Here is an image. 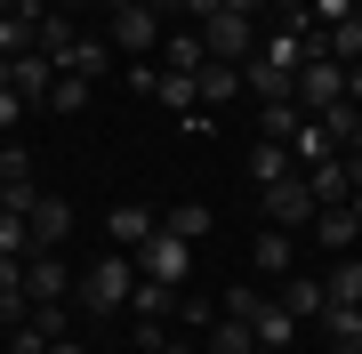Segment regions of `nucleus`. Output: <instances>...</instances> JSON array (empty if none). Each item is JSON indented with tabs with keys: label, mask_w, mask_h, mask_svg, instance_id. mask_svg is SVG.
Listing matches in <instances>:
<instances>
[{
	"label": "nucleus",
	"mask_w": 362,
	"mask_h": 354,
	"mask_svg": "<svg viewBox=\"0 0 362 354\" xmlns=\"http://www.w3.org/2000/svg\"><path fill=\"white\" fill-rule=\"evenodd\" d=\"M129 282H137L129 249H105V258L81 266V306H89V314H121V306H129Z\"/></svg>",
	"instance_id": "1"
},
{
	"label": "nucleus",
	"mask_w": 362,
	"mask_h": 354,
	"mask_svg": "<svg viewBox=\"0 0 362 354\" xmlns=\"http://www.w3.org/2000/svg\"><path fill=\"white\" fill-rule=\"evenodd\" d=\"M202 49L218 57V65H250V57H258V16H233V8H209L202 16Z\"/></svg>",
	"instance_id": "2"
},
{
	"label": "nucleus",
	"mask_w": 362,
	"mask_h": 354,
	"mask_svg": "<svg viewBox=\"0 0 362 354\" xmlns=\"http://www.w3.org/2000/svg\"><path fill=\"white\" fill-rule=\"evenodd\" d=\"M129 266H137L145 282H169V290H185V274H194V242H177V234H161V225H153V234H145V242L129 249Z\"/></svg>",
	"instance_id": "3"
},
{
	"label": "nucleus",
	"mask_w": 362,
	"mask_h": 354,
	"mask_svg": "<svg viewBox=\"0 0 362 354\" xmlns=\"http://www.w3.org/2000/svg\"><path fill=\"white\" fill-rule=\"evenodd\" d=\"M105 8H113V25H105V40H113V49H129V57H145V49H161V16L145 8V0H105Z\"/></svg>",
	"instance_id": "4"
},
{
	"label": "nucleus",
	"mask_w": 362,
	"mask_h": 354,
	"mask_svg": "<svg viewBox=\"0 0 362 354\" xmlns=\"http://www.w3.org/2000/svg\"><path fill=\"white\" fill-rule=\"evenodd\" d=\"M290 97L306 113H322V105H338V97H346V65H330V57H306V65L290 73Z\"/></svg>",
	"instance_id": "5"
},
{
	"label": "nucleus",
	"mask_w": 362,
	"mask_h": 354,
	"mask_svg": "<svg viewBox=\"0 0 362 354\" xmlns=\"http://www.w3.org/2000/svg\"><path fill=\"white\" fill-rule=\"evenodd\" d=\"M258 201H266V225H282V234L314 225V194H306V177H274V185H258Z\"/></svg>",
	"instance_id": "6"
},
{
	"label": "nucleus",
	"mask_w": 362,
	"mask_h": 354,
	"mask_svg": "<svg viewBox=\"0 0 362 354\" xmlns=\"http://www.w3.org/2000/svg\"><path fill=\"white\" fill-rule=\"evenodd\" d=\"M0 81H8L25 105H49V81H57V65L40 49H25V57H0Z\"/></svg>",
	"instance_id": "7"
},
{
	"label": "nucleus",
	"mask_w": 362,
	"mask_h": 354,
	"mask_svg": "<svg viewBox=\"0 0 362 354\" xmlns=\"http://www.w3.org/2000/svg\"><path fill=\"white\" fill-rule=\"evenodd\" d=\"M274 306H282L290 322H322V314H330L322 274H298V266H290V274H282V290H274Z\"/></svg>",
	"instance_id": "8"
},
{
	"label": "nucleus",
	"mask_w": 362,
	"mask_h": 354,
	"mask_svg": "<svg viewBox=\"0 0 362 354\" xmlns=\"http://www.w3.org/2000/svg\"><path fill=\"white\" fill-rule=\"evenodd\" d=\"M306 177V194H314V210H346V194H354V170H346V153H330V161H314V170H298Z\"/></svg>",
	"instance_id": "9"
},
{
	"label": "nucleus",
	"mask_w": 362,
	"mask_h": 354,
	"mask_svg": "<svg viewBox=\"0 0 362 354\" xmlns=\"http://www.w3.org/2000/svg\"><path fill=\"white\" fill-rule=\"evenodd\" d=\"M25 298L33 306H65V258L57 249H33L25 258Z\"/></svg>",
	"instance_id": "10"
},
{
	"label": "nucleus",
	"mask_w": 362,
	"mask_h": 354,
	"mask_svg": "<svg viewBox=\"0 0 362 354\" xmlns=\"http://www.w3.org/2000/svg\"><path fill=\"white\" fill-rule=\"evenodd\" d=\"M25 225H33V249H65V234H73V201H57V194H40ZM33 249H25V258H33Z\"/></svg>",
	"instance_id": "11"
},
{
	"label": "nucleus",
	"mask_w": 362,
	"mask_h": 354,
	"mask_svg": "<svg viewBox=\"0 0 362 354\" xmlns=\"http://www.w3.org/2000/svg\"><path fill=\"white\" fill-rule=\"evenodd\" d=\"M57 73H81V81H105L113 73V40H97V33H81L65 57H57Z\"/></svg>",
	"instance_id": "12"
},
{
	"label": "nucleus",
	"mask_w": 362,
	"mask_h": 354,
	"mask_svg": "<svg viewBox=\"0 0 362 354\" xmlns=\"http://www.w3.org/2000/svg\"><path fill=\"white\" fill-rule=\"evenodd\" d=\"M322 298H330V306H362V249H338V258H330Z\"/></svg>",
	"instance_id": "13"
},
{
	"label": "nucleus",
	"mask_w": 362,
	"mask_h": 354,
	"mask_svg": "<svg viewBox=\"0 0 362 354\" xmlns=\"http://www.w3.org/2000/svg\"><path fill=\"white\" fill-rule=\"evenodd\" d=\"M194 97H202V113L226 105V97H242V65H218V57H209V65L194 73Z\"/></svg>",
	"instance_id": "14"
},
{
	"label": "nucleus",
	"mask_w": 362,
	"mask_h": 354,
	"mask_svg": "<svg viewBox=\"0 0 362 354\" xmlns=\"http://www.w3.org/2000/svg\"><path fill=\"white\" fill-rule=\"evenodd\" d=\"M153 225H161V210H145V201H121V210H113V218H105V234H113L121 249H137L145 234H153Z\"/></svg>",
	"instance_id": "15"
},
{
	"label": "nucleus",
	"mask_w": 362,
	"mask_h": 354,
	"mask_svg": "<svg viewBox=\"0 0 362 354\" xmlns=\"http://www.w3.org/2000/svg\"><path fill=\"white\" fill-rule=\"evenodd\" d=\"M129 314H137V322H169V314H177V290L137 274V282H129Z\"/></svg>",
	"instance_id": "16"
},
{
	"label": "nucleus",
	"mask_w": 362,
	"mask_h": 354,
	"mask_svg": "<svg viewBox=\"0 0 362 354\" xmlns=\"http://www.w3.org/2000/svg\"><path fill=\"white\" fill-rule=\"evenodd\" d=\"M202 65H209L202 33H161V73H202Z\"/></svg>",
	"instance_id": "17"
},
{
	"label": "nucleus",
	"mask_w": 362,
	"mask_h": 354,
	"mask_svg": "<svg viewBox=\"0 0 362 354\" xmlns=\"http://www.w3.org/2000/svg\"><path fill=\"white\" fill-rule=\"evenodd\" d=\"M250 338H258V346H282V354H290L298 322H290V314H282V306H274V298H258V314H250Z\"/></svg>",
	"instance_id": "18"
},
{
	"label": "nucleus",
	"mask_w": 362,
	"mask_h": 354,
	"mask_svg": "<svg viewBox=\"0 0 362 354\" xmlns=\"http://www.w3.org/2000/svg\"><path fill=\"white\" fill-rule=\"evenodd\" d=\"M298 121H306V105H298V97H274V105H258V137L290 145V137H298Z\"/></svg>",
	"instance_id": "19"
},
{
	"label": "nucleus",
	"mask_w": 362,
	"mask_h": 354,
	"mask_svg": "<svg viewBox=\"0 0 362 354\" xmlns=\"http://www.w3.org/2000/svg\"><path fill=\"white\" fill-rule=\"evenodd\" d=\"M314 242H322L330 258H338V249H354V242H362V225H354V210H314Z\"/></svg>",
	"instance_id": "20"
},
{
	"label": "nucleus",
	"mask_w": 362,
	"mask_h": 354,
	"mask_svg": "<svg viewBox=\"0 0 362 354\" xmlns=\"http://www.w3.org/2000/svg\"><path fill=\"white\" fill-rule=\"evenodd\" d=\"M73 40H81V33H73V16H65V8H40V33H33V49L49 57V65L73 49Z\"/></svg>",
	"instance_id": "21"
},
{
	"label": "nucleus",
	"mask_w": 362,
	"mask_h": 354,
	"mask_svg": "<svg viewBox=\"0 0 362 354\" xmlns=\"http://www.w3.org/2000/svg\"><path fill=\"white\" fill-rule=\"evenodd\" d=\"M33 33H40V0H33V8H8V16H0V57H25Z\"/></svg>",
	"instance_id": "22"
},
{
	"label": "nucleus",
	"mask_w": 362,
	"mask_h": 354,
	"mask_svg": "<svg viewBox=\"0 0 362 354\" xmlns=\"http://www.w3.org/2000/svg\"><path fill=\"white\" fill-rule=\"evenodd\" d=\"M250 177H258V185H274V177H298L290 145H274V137H258V145H250Z\"/></svg>",
	"instance_id": "23"
},
{
	"label": "nucleus",
	"mask_w": 362,
	"mask_h": 354,
	"mask_svg": "<svg viewBox=\"0 0 362 354\" xmlns=\"http://www.w3.org/2000/svg\"><path fill=\"white\" fill-rule=\"evenodd\" d=\"M250 346H258V338H250V322H233V314H218L202 330V354H250Z\"/></svg>",
	"instance_id": "24"
},
{
	"label": "nucleus",
	"mask_w": 362,
	"mask_h": 354,
	"mask_svg": "<svg viewBox=\"0 0 362 354\" xmlns=\"http://www.w3.org/2000/svg\"><path fill=\"white\" fill-rule=\"evenodd\" d=\"M330 153H338V145L322 137V121L306 113V121H298V137H290V161H298V170H314V161H330Z\"/></svg>",
	"instance_id": "25"
},
{
	"label": "nucleus",
	"mask_w": 362,
	"mask_h": 354,
	"mask_svg": "<svg viewBox=\"0 0 362 354\" xmlns=\"http://www.w3.org/2000/svg\"><path fill=\"white\" fill-rule=\"evenodd\" d=\"M153 97H161V105L177 113V121H194V113H202V97H194V73H161V81H153Z\"/></svg>",
	"instance_id": "26"
},
{
	"label": "nucleus",
	"mask_w": 362,
	"mask_h": 354,
	"mask_svg": "<svg viewBox=\"0 0 362 354\" xmlns=\"http://www.w3.org/2000/svg\"><path fill=\"white\" fill-rule=\"evenodd\" d=\"M161 234L202 242V234H209V201H177V210H161Z\"/></svg>",
	"instance_id": "27"
},
{
	"label": "nucleus",
	"mask_w": 362,
	"mask_h": 354,
	"mask_svg": "<svg viewBox=\"0 0 362 354\" xmlns=\"http://www.w3.org/2000/svg\"><path fill=\"white\" fill-rule=\"evenodd\" d=\"M314 121H322V137L338 145V153H346V145H354V129H362V105H346V97H338V105H322Z\"/></svg>",
	"instance_id": "28"
},
{
	"label": "nucleus",
	"mask_w": 362,
	"mask_h": 354,
	"mask_svg": "<svg viewBox=\"0 0 362 354\" xmlns=\"http://www.w3.org/2000/svg\"><path fill=\"white\" fill-rule=\"evenodd\" d=\"M89 97H97V81H81V73H57L49 81V113H81Z\"/></svg>",
	"instance_id": "29"
},
{
	"label": "nucleus",
	"mask_w": 362,
	"mask_h": 354,
	"mask_svg": "<svg viewBox=\"0 0 362 354\" xmlns=\"http://www.w3.org/2000/svg\"><path fill=\"white\" fill-rule=\"evenodd\" d=\"M290 266H298V258H290V234H282V225H266V234H258V274H274V282H282Z\"/></svg>",
	"instance_id": "30"
},
{
	"label": "nucleus",
	"mask_w": 362,
	"mask_h": 354,
	"mask_svg": "<svg viewBox=\"0 0 362 354\" xmlns=\"http://www.w3.org/2000/svg\"><path fill=\"white\" fill-rule=\"evenodd\" d=\"M322 330H330V346L362 354V306H330V314H322Z\"/></svg>",
	"instance_id": "31"
},
{
	"label": "nucleus",
	"mask_w": 362,
	"mask_h": 354,
	"mask_svg": "<svg viewBox=\"0 0 362 354\" xmlns=\"http://www.w3.org/2000/svg\"><path fill=\"white\" fill-rule=\"evenodd\" d=\"M25 314H33L25 290H0V338H8V330H25Z\"/></svg>",
	"instance_id": "32"
},
{
	"label": "nucleus",
	"mask_w": 362,
	"mask_h": 354,
	"mask_svg": "<svg viewBox=\"0 0 362 354\" xmlns=\"http://www.w3.org/2000/svg\"><path fill=\"white\" fill-rule=\"evenodd\" d=\"M25 322H33V330H40V338H49V346H57V338H73V330H65V306H33Z\"/></svg>",
	"instance_id": "33"
},
{
	"label": "nucleus",
	"mask_w": 362,
	"mask_h": 354,
	"mask_svg": "<svg viewBox=\"0 0 362 354\" xmlns=\"http://www.w3.org/2000/svg\"><path fill=\"white\" fill-rule=\"evenodd\" d=\"M0 249H8V258H25V249H33V225L8 218V210H0Z\"/></svg>",
	"instance_id": "34"
},
{
	"label": "nucleus",
	"mask_w": 362,
	"mask_h": 354,
	"mask_svg": "<svg viewBox=\"0 0 362 354\" xmlns=\"http://www.w3.org/2000/svg\"><path fill=\"white\" fill-rule=\"evenodd\" d=\"M177 322H185V330H194V338H202V330L218 322V306H202V298H177Z\"/></svg>",
	"instance_id": "35"
},
{
	"label": "nucleus",
	"mask_w": 362,
	"mask_h": 354,
	"mask_svg": "<svg viewBox=\"0 0 362 354\" xmlns=\"http://www.w3.org/2000/svg\"><path fill=\"white\" fill-rule=\"evenodd\" d=\"M0 354H49V338L25 322V330H8V338H0Z\"/></svg>",
	"instance_id": "36"
},
{
	"label": "nucleus",
	"mask_w": 362,
	"mask_h": 354,
	"mask_svg": "<svg viewBox=\"0 0 362 354\" xmlns=\"http://www.w3.org/2000/svg\"><path fill=\"white\" fill-rule=\"evenodd\" d=\"M16 121H25V97H16L8 81H0V137H16Z\"/></svg>",
	"instance_id": "37"
},
{
	"label": "nucleus",
	"mask_w": 362,
	"mask_h": 354,
	"mask_svg": "<svg viewBox=\"0 0 362 354\" xmlns=\"http://www.w3.org/2000/svg\"><path fill=\"white\" fill-rule=\"evenodd\" d=\"M346 105H362V57L346 65Z\"/></svg>",
	"instance_id": "38"
},
{
	"label": "nucleus",
	"mask_w": 362,
	"mask_h": 354,
	"mask_svg": "<svg viewBox=\"0 0 362 354\" xmlns=\"http://www.w3.org/2000/svg\"><path fill=\"white\" fill-rule=\"evenodd\" d=\"M49 354H97V346H81V338H57V346H49Z\"/></svg>",
	"instance_id": "39"
},
{
	"label": "nucleus",
	"mask_w": 362,
	"mask_h": 354,
	"mask_svg": "<svg viewBox=\"0 0 362 354\" xmlns=\"http://www.w3.org/2000/svg\"><path fill=\"white\" fill-rule=\"evenodd\" d=\"M218 8H233V16H258V0H218Z\"/></svg>",
	"instance_id": "40"
},
{
	"label": "nucleus",
	"mask_w": 362,
	"mask_h": 354,
	"mask_svg": "<svg viewBox=\"0 0 362 354\" xmlns=\"http://www.w3.org/2000/svg\"><path fill=\"white\" fill-rule=\"evenodd\" d=\"M209 8H218V0H185V16H194V25H202V16H209Z\"/></svg>",
	"instance_id": "41"
},
{
	"label": "nucleus",
	"mask_w": 362,
	"mask_h": 354,
	"mask_svg": "<svg viewBox=\"0 0 362 354\" xmlns=\"http://www.w3.org/2000/svg\"><path fill=\"white\" fill-rule=\"evenodd\" d=\"M346 16H354V25H362V0H346Z\"/></svg>",
	"instance_id": "42"
},
{
	"label": "nucleus",
	"mask_w": 362,
	"mask_h": 354,
	"mask_svg": "<svg viewBox=\"0 0 362 354\" xmlns=\"http://www.w3.org/2000/svg\"><path fill=\"white\" fill-rule=\"evenodd\" d=\"M282 8H290V16H298V8H306V0H282Z\"/></svg>",
	"instance_id": "43"
},
{
	"label": "nucleus",
	"mask_w": 362,
	"mask_h": 354,
	"mask_svg": "<svg viewBox=\"0 0 362 354\" xmlns=\"http://www.w3.org/2000/svg\"><path fill=\"white\" fill-rule=\"evenodd\" d=\"M346 153H362V129H354V145H346Z\"/></svg>",
	"instance_id": "44"
},
{
	"label": "nucleus",
	"mask_w": 362,
	"mask_h": 354,
	"mask_svg": "<svg viewBox=\"0 0 362 354\" xmlns=\"http://www.w3.org/2000/svg\"><path fill=\"white\" fill-rule=\"evenodd\" d=\"M250 354H282V346H250Z\"/></svg>",
	"instance_id": "45"
},
{
	"label": "nucleus",
	"mask_w": 362,
	"mask_h": 354,
	"mask_svg": "<svg viewBox=\"0 0 362 354\" xmlns=\"http://www.w3.org/2000/svg\"><path fill=\"white\" fill-rule=\"evenodd\" d=\"M8 8H16V0H0V16H8Z\"/></svg>",
	"instance_id": "46"
},
{
	"label": "nucleus",
	"mask_w": 362,
	"mask_h": 354,
	"mask_svg": "<svg viewBox=\"0 0 362 354\" xmlns=\"http://www.w3.org/2000/svg\"><path fill=\"white\" fill-rule=\"evenodd\" d=\"M16 8H33V0H16Z\"/></svg>",
	"instance_id": "47"
},
{
	"label": "nucleus",
	"mask_w": 362,
	"mask_h": 354,
	"mask_svg": "<svg viewBox=\"0 0 362 354\" xmlns=\"http://www.w3.org/2000/svg\"><path fill=\"white\" fill-rule=\"evenodd\" d=\"M330 354H346V346H330Z\"/></svg>",
	"instance_id": "48"
}]
</instances>
